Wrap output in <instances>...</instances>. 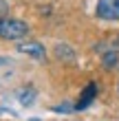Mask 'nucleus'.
Wrapping results in <instances>:
<instances>
[{
    "mask_svg": "<svg viewBox=\"0 0 119 121\" xmlns=\"http://www.w3.org/2000/svg\"><path fill=\"white\" fill-rule=\"evenodd\" d=\"M117 92H119V84H117Z\"/></svg>",
    "mask_w": 119,
    "mask_h": 121,
    "instance_id": "6e6552de",
    "label": "nucleus"
},
{
    "mask_svg": "<svg viewBox=\"0 0 119 121\" xmlns=\"http://www.w3.org/2000/svg\"><path fill=\"white\" fill-rule=\"evenodd\" d=\"M117 44H119V38H117Z\"/></svg>",
    "mask_w": 119,
    "mask_h": 121,
    "instance_id": "1a4fd4ad",
    "label": "nucleus"
},
{
    "mask_svg": "<svg viewBox=\"0 0 119 121\" xmlns=\"http://www.w3.org/2000/svg\"><path fill=\"white\" fill-rule=\"evenodd\" d=\"M95 13L101 20H119V0H99Z\"/></svg>",
    "mask_w": 119,
    "mask_h": 121,
    "instance_id": "f03ea898",
    "label": "nucleus"
},
{
    "mask_svg": "<svg viewBox=\"0 0 119 121\" xmlns=\"http://www.w3.org/2000/svg\"><path fill=\"white\" fill-rule=\"evenodd\" d=\"M29 35V24L18 18H0V38L16 42Z\"/></svg>",
    "mask_w": 119,
    "mask_h": 121,
    "instance_id": "f257e3e1",
    "label": "nucleus"
},
{
    "mask_svg": "<svg viewBox=\"0 0 119 121\" xmlns=\"http://www.w3.org/2000/svg\"><path fill=\"white\" fill-rule=\"evenodd\" d=\"M101 64L106 68H115L117 64H119V55H117V51H106L101 55Z\"/></svg>",
    "mask_w": 119,
    "mask_h": 121,
    "instance_id": "39448f33",
    "label": "nucleus"
},
{
    "mask_svg": "<svg viewBox=\"0 0 119 121\" xmlns=\"http://www.w3.org/2000/svg\"><path fill=\"white\" fill-rule=\"evenodd\" d=\"M18 51L24 53V55H31V57H35V60H44V55H46V48L42 46L40 42H26V44H20Z\"/></svg>",
    "mask_w": 119,
    "mask_h": 121,
    "instance_id": "20e7f679",
    "label": "nucleus"
},
{
    "mask_svg": "<svg viewBox=\"0 0 119 121\" xmlns=\"http://www.w3.org/2000/svg\"><path fill=\"white\" fill-rule=\"evenodd\" d=\"M33 99H35V90L33 88H24L22 92H20V104L22 106H31Z\"/></svg>",
    "mask_w": 119,
    "mask_h": 121,
    "instance_id": "423d86ee",
    "label": "nucleus"
},
{
    "mask_svg": "<svg viewBox=\"0 0 119 121\" xmlns=\"http://www.w3.org/2000/svg\"><path fill=\"white\" fill-rule=\"evenodd\" d=\"M95 97H97V84H95V82H90L88 86L84 88L82 97H79V101L75 104V110H84V108H88V106L95 101Z\"/></svg>",
    "mask_w": 119,
    "mask_h": 121,
    "instance_id": "7ed1b4c3",
    "label": "nucleus"
},
{
    "mask_svg": "<svg viewBox=\"0 0 119 121\" xmlns=\"http://www.w3.org/2000/svg\"><path fill=\"white\" fill-rule=\"evenodd\" d=\"M7 11H9V7H7V2H4V0H0V18H2Z\"/></svg>",
    "mask_w": 119,
    "mask_h": 121,
    "instance_id": "0eeeda50",
    "label": "nucleus"
}]
</instances>
